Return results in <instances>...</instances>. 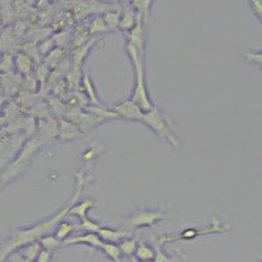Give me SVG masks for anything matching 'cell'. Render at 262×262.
Segmentation results:
<instances>
[{
    "label": "cell",
    "instance_id": "ac0fdd59",
    "mask_svg": "<svg viewBox=\"0 0 262 262\" xmlns=\"http://www.w3.org/2000/svg\"><path fill=\"white\" fill-rule=\"evenodd\" d=\"M138 244H139V243L137 242V238L127 237L119 243L118 247H119V249H121V252H122L123 257H127V258H134Z\"/></svg>",
    "mask_w": 262,
    "mask_h": 262
},
{
    "label": "cell",
    "instance_id": "7402d4cb",
    "mask_svg": "<svg viewBox=\"0 0 262 262\" xmlns=\"http://www.w3.org/2000/svg\"><path fill=\"white\" fill-rule=\"evenodd\" d=\"M15 72V55L11 53H4V57L0 63V75Z\"/></svg>",
    "mask_w": 262,
    "mask_h": 262
},
{
    "label": "cell",
    "instance_id": "5bb4252c",
    "mask_svg": "<svg viewBox=\"0 0 262 262\" xmlns=\"http://www.w3.org/2000/svg\"><path fill=\"white\" fill-rule=\"evenodd\" d=\"M139 20V13L135 12L133 8H126L123 13L121 15V20H119V29L123 30L125 33L131 32L138 24Z\"/></svg>",
    "mask_w": 262,
    "mask_h": 262
},
{
    "label": "cell",
    "instance_id": "3957f363",
    "mask_svg": "<svg viewBox=\"0 0 262 262\" xmlns=\"http://www.w3.org/2000/svg\"><path fill=\"white\" fill-rule=\"evenodd\" d=\"M140 123H143L154 134L158 135L164 142H168L174 148L180 147V142L176 135H174V133H173L172 127H170L167 114L159 107L155 106L152 111L144 113Z\"/></svg>",
    "mask_w": 262,
    "mask_h": 262
},
{
    "label": "cell",
    "instance_id": "5b68a950",
    "mask_svg": "<svg viewBox=\"0 0 262 262\" xmlns=\"http://www.w3.org/2000/svg\"><path fill=\"white\" fill-rule=\"evenodd\" d=\"M167 215L165 212L160 211V210H138V211L133 212L128 217H126L123 221V227L126 231H134L138 228H147V227H154L158 222L165 219Z\"/></svg>",
    "mask_w": 262,
    "mask_h": 262
},
{
    "label": "cell",
    "instance_id": "52a82bcc",
    "mask_svg": "<svg viewBox=\"0 0 262 262\" xmlns=\"http://www.w3.org/2000/svg\"><path fill=\"white\" fill-rule=\"evenodd\" d=\"M64 247H71V245L76 244H83L86 245V247L96 248V249H101L104 242L101 240V237L98 236V233H90V232H83L80 235H75L71 236L70 238H67L64 243Z\"/></svg>",
    "mask_w": 262,
    "mask_h": 262
},
{
    "label": "cell",
    "instance_id": "8992f818",
    "mask_svg": "<svg viewBox=\"0 0 262 262\" xmlns=\"http://www.w3.org/2000/svg\"><path fill=\"white\" fill-rule=\"evenodd\" d=\"M111 111L116 114L117 118L125 119V121H128V122H140L144 114L142 107L137 102L133 101L131 98H127L125 101L114 105Z\"/></svg>",
    "mask_w": 262,
    "mask_h": 262
},
{
    "label": "cell",
    "instance_id": "6da1fadb",
    "mask_svg": "<svg viewBox=\"0 0 262 262\" xmlns=\"http://www.w3.org/2000/svg\"><path fill=\"white\" fill-rule=\"evenodd\" d=\"M86 182V179L84 177L83 172H79L76 174V188H75V193L70 198V201L64 205L62 210L54 215L53 217H49L48 221H43L41 223L34 224L29 228H20L12 233L7 238L4 244L0 248V262H7L9 257H12L13 254L18 253L21 249H24L25 247L34 243H38L42 237L50 235L51 231H55L58 223L67 216L71 210L72 206L78 202L80 198L81 190H83L84 184Z\"/></svg>",
    "mask_w": 262,
    "mask_h": 262
},
{
    "label": "cell",
    "instance_id": "484cf974",
    "mask_svg": "<svg viewBox=\"0 0 262 262\" xmlns=\"http://www.w3.org/2000/svg\"><path fill=\"white\" fill-rule=\"evenodd\" d=\"M51 258H53V252L42 249L41 252H39L38 256H37L36 261L34 262H51Z\"/></svg>",
    "mask_w": 262,
    "mask_h": 262
},
{
    "label": "cell",
    "instance_id": "4fadbf2b",
    "mask_svg": "<svg viewBox=\"0 0 262 262\" xmlns=\"http://www.w3.org/2000/svg\"><path fill=\"white\" fill-rule=\"evenodd\" d=\"M96 206V202L93 200H84L81 202H76L70 210V216H76L80 219V222L88 219V212Z\"/></svg>",
    "mask_w": 262,
    "mask_h": 262
},
{
    "label": "cell",
    "instance_id": "4316f807",
    "mask_svg": "<svg viewBox=\"0 0 262 262\" xmlns=\"http://www.w3.org/2000/svg\"><path fill=\"white\" fill-rule=\"evenodd\" d=\"M250 4H252L254 15H256L262 23V2H259V0H254V2H250Z\"/></svg>",
    "mask_w": 262,
    "mask_h": 262
},
{
    "label": "cell",
    "instance_id": "7a4b0ae2",
    "mask_svg": "<svg viewBox=\"0 0 262 262\" xmlns=\"http://www.w3.org/2000/svg\"><path fill=\"white\" fill-rule=\"evenodd\" d=\"M125 48L134 67V88H133L130 98L142 107L144 113H147L152 111L156 105L152 100L148 84H147L146 69H144V49H139L130 43H126Z\"/></svg>",
    "mask_w": 262,
    "mask_h": 262
},
{
    "label": "cell",
    "instance_id": "2e32d148",
    "mask_svg": "<svg viewBox=\"0 0 262 262\" xmlns=\"http://www.w3.org/2000/svg\"><path fill=\"white\" fill-rule=\"evenodd\" d=\"M156 257V249L148 243H139L134 258L143 262H154Z\"/></svg>",
    "mask_w": 262,
    "mask_h": 262
},
{
    "label": "cell",
    "instance_id": "f1b7e54d",
    "mask_svg": "<svg viewBox=\"0 0 262 262\" xmlns=\"http://www.w3.org/2000/svg\"><path fill=\"white\" fill-rule=\"evenodd\" d=\"M3 57H4V53L0 50V63H2V60H3Z\"/></svg>",
    "mask_w": 262,
    "mask_h": 262
},
{
    "label": "cell",
    "instance_id": "e0dca14e",
    "mask_svg": "<svg viewBox=\"0 0 262 262\" xmlns=\"http://www.w3.org/2000/svg\"><path fill=\"white\" fill-rule=\"evenodd\" d=\"M107 258L113 262H121L122 259V252L119 249L118 244H113V243H105L102 244L101 249H100Z\"/></svg>",
    "mask_w": 262,
    "mask_h": 262
},
{
    "label": "cell",
    "instance_id": "83f0119b",
    "mask_svg": "<svg viewBox=\"0 0 262 262\" xmlns=\"http://www.w3.org/2000/svg\"><path fill=\"white\" fill-rule=\"evenodd\" d=\"M6 104H7L6 96H0V113H3V111H6Z\"/></svg>",
    "mask_w": 262,
    "mask_h": 262
},
{
    "label": "cell",
    "instance_id": "d6986e66",
    "mask_svg": "<svg viewBox=\"0 0 262 262\" xmlns=\"http://www.w3.org/2000/svg\"><path fill=\"white\" fill-rule=\"evenodd\" d=\"M38 243H39V245H41L42 249L49 250V252H53V253L57 249H59V248L64 247L63 242L58 240V238L55 237V236H54V235L45 236V237H42Z\"/></svg>",
    "mask_w": 262,
    "mask_h": 262
},
{
    "label": "cell",
    "instance_id": "ffe728a7",
    "mask_svg": "<svg viewBox=\"0 0 262 262\" xmlns=\"http://www.w3.org/2000/svg\"><path fill=\"white\" fill-rule=\"evenodd\" d=\"M101 224L97 223V222L92 221V219H85V221L80 222L79 224H76V232H90V233H98L100 228H101Z\"/></svg>",
    "mask_w": 262,
    "mask_h": 262
},
{
    "label": "cell",
    "instance_id": "7c38bea8",
    "mask_svg": "<svg viewBox=\"0 0 262 262\" xmlns=\"http://www.w3.org/2000/svg\"><path fill=\"white\" fill-rule=\"evenodd\" d=\"M81 83H83L84 92H85L86 97L91 100L93 106H102V102L100 101V98H98L95 83H93L92 78H91V75L88 74V72H84L83 74V76H81Z\"/></svg>",
    "mask_w": 262,
    "mask_h": 262
},
{
    "label": "cell",
    "instance_id": "44dd1931",
    "mask_svg": "<svg viewBox=\"0 0 262 262\" xmlns=\"http://www.w3.org/2000/svg\"><path fill=\"white\" fill-rule=\"evenodd\" d=\"M41 250H42V248H41V245H39V243H34V244H30V245H28V247H25L24 249H21L18 253L24 257V258H27L28 261L34 262Z\"/></svg>",
    "mask_w": 262,
    "mask_h": 262
},
{
    "label": "cell",
    "instance_id": "30bf717a",
    "mask_svg": "<svg viewBox=\"0 0 262 262\" xmlns=\"http://www.w3.org/2000/svg\"><path fill=\"white\" fill-rule=\"evenodd\" d=\"M98 236L105 243L119 244L122 240L130 237V232L126 231V229H113L111 227H101L100 231H98Z\"/></svg>",
    "mask_w": 262,
    "mask_h": 262
},
{
    "label": "cell",
    "instance_id": "4dcf8cb0",
    "mask_svg": "<svg viewBox=\"0 0 262 262\" xmlns=\"http://www.w3.org/2000/svg\"><path fill=\"white\" fill-rule=\"evenodd\" d=\"M3 32H4L3 28H2V25H0V37H2V34H3Z\"/></svg>",
    "mask_w": 262,
    "mask_h": 262
},
{
    "label": "cell",
    "instance_id": "9c48e42d",
    "mask_svg": "<svg viewBox=\"0 0 262 262\" xmlns=\"http://www.w3.org/2000/svg\"><path fill=\"white\" fill-rule=\"evenodd\" d=\"M0 85L4 90L7 95H15L21 90V84H23V76L17 75L16 72L11 74L0 75Z\"/></svg>",
    "mask_w": 262,
    "mask_h": 262
},
{
    "label": "cell",
    "instance_id": "1f68e13d",
    "mask_svg": "<svg viewBox=\"0 0 262 262\" xmlns=\"http://www.w3.org/2000/svg\"><path fill=\"white\" fill-rule=\"evenodd\" d=\"M261 262H262V261H261Z\"/></svg>",
    "mask_w": 262,
    "mask_h": 262
},
{
    "label": "cell",
    "instance_id": "603a6c76",
    "mask_svg": "<svg viewBox=\"0 0 262 262\" xmlns=\"http://www.w3.org/2000/svg\"><path fill=\"white\" fill-rule=\"evenodd\" d=\"M37 85H38V80L36 79L34 75H28L23 78V84H21V88L28 92H34L37 91Z\"/></svg>",
    "mask_w": 262,
    "mask_h": 262
},
{
    "label": "cell",
    "instance_id": "ba28073f",
    "mask_svg": "<svg viewBox=\"0 0 262 262\" xmlns=\"http://www.w3.org/2000/svg\"><path fill=\"white\" fill-rule=\"evenodd\" d=\"M33 70H34V62H33L32 57L28 55L24 51H18L15 54V72L20 76H28L32 75Z\"/></svg>",
    "mask_w": 262,
    "mask_h": 262
},
{
    "label": "cell",
    "instance_id": "f546056e",
    "mask_svg": "<svg viewBox=\"0 0 262 262\" xmlns=\"http://www.w3.org/2000/svg\"><path fill=\"white\" fill-rule=\"evenodd\" d=\"M131 262H143V261H139V259L137 258H131Z\"/></svg>",
    "mask_w": 262,
    "mask_h": 262
},
{
    "label": "cell",
    "instance_id": "8fae6325",
    "mask_svg": "<svg viewBox=\"0 0 262 262\" xmlns=\"http://www.w3.org/2000/svg\"><path fill=\"white\" fill-rule=\"evenodd\" d=\"M79 134H80V130L71 121H63L62 119L59 122L58 138H59L60 142H71V140L76 139Z\"/></svg>",
    "mask_w": 262,
    "mask_h": 262
},
{
    "label": "cell",
    "instance_id": "9a60e30c",
    "mask_svg": "<svg viewBox=\"0 0 262 262\" xmlns=\"http://www.w3.org/2000/svg\"><path fill=\"white\" fill-rule=\"evenodd\" d=\"M75 232H76V224L63 219V221H60L59 223H58L57 228L54 231V236H55L58 240L64 243L66 240L71 237Z\"/></svg>",
    "mask_w": 262,
    "mask_h": 262
},
{
    "label": "cell",
    "instance_id": "d4e9b609",
    "mask_svg": "<svg viewBox=\"0 0 262 262\" xmlns=\"http://www.w3.org/2000/svg\"><path fill=\"white\" fill-rule=\"evenodd\" d=\"M154 262H174L173 261L172 257L167 253V252H164L161 248L156 249V257L154 259Z\"/></svg>",
    "mask_w": 262,
    "mask_h": 262
},
{
    "label": "cell",
    "instance_id": "cb8c5ba5",
    "mask_svg": "<svg viewBox=\"0 0 262 262\" xmlns=\"http://www.w3.org/2000/svg\"><path fill=\"white\" fill-rule=\"evenodd\" d=\"M243 57L248 62L253 63V64L258 66V67L262 69V53H243Z\"/></svg>",
    "mask_w": 262,
    "mask_h": 262
},
{
    "label": "cell",
    "instance_id": "277c9868",
    "mask_svg": "<svg viewBox=\"0 0 262 262\" xmlns=\"http://www.w3.org/2000/svg\"><path fill=\"white\" fill-rule=\"evenodd\" d=\"M231 227L228 224H223L217 221L216 217H214L210 226H206L203 228H195V227H190V228H185L182 231L173 235H165L161 236L159 240V244L163 247L165 244H170V243L176 242H190V240H195V238L201 237V236H210V235H223L227 231H229Z\"/></svg>",
    "mask_w": 262,
    "mask_h": 262
}]
</instances>
